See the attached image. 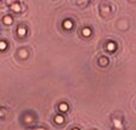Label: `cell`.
<instances>
[{"mask_svg": "<svg viewBox=\"0 0 136 130\" xmlns=\"http://www.w3.org/2000/svg\"><path fill=\"white\" fill-rule=\"evenodd\" d=\"M63 29H66V30H70L72 28H73V22L72 20H69V19H66V20H63Z\"/></svg>", "mask_w": 136, "mask_h": 130, "instance_id": "6da1fadb", "label": "cell"}, {"mask_svg": "<svg viewBox=\"0 0 136 130\" xmlns=\"http://www.w3.org/2000/svg\"><path fill=\"white\" fill-rule=\"evenodd\" d=\"M82 36H84V37H90V36H91V33H92V31H91V29H90V28H84V29H82Z\"/></svg>", "mask_w": 136, "mask_h": 130, "instance_id": "7a4b0ae2", "label": "cell"}, {"mask_svg": "<svg viewBox=\"0 0 136 130\" xmlns=\"http://www.w3.org/2000/svg\"><path fill=\"white\" fill-rule=\"evenodd\" d=\"M11 10L14 11V12H19V11H20V5H19L18 2H13V4L11 5Z\"/></svg>", "mask_w": 136, "mask_h": 130, "instance_id": "3957f363", "label": "cell"}, {"mask_svg": "<svg viewBox=\"0 0 136 130\" xmlns=\"http://www.w3.org/2000/svg\"><path fill=\"white\" fill-rule=\"evenodd\" d=\"M113 125L116 129H123V124L119 119H113Z\"/></svg>", "mask_w": 136, "mask_h": 130, "instance_id": "277c9868", "label": "cell"}, {"mask_svg": "<svg viewBox=\"0 0 136 130\" xmlns=\"http://www.w3.org/2000/svg\"><path fill=\"white\" fill-rule=\"evenodd\" d=\"M12 22H13L12 17H10V16H5V17H4V24H6V25H11Z\"/></svg>", "mask_w": 136, "mask_h": 130, "instance_id": "5b68a950", "label": "cell"}, {"mask_svg": "<svg viewBox=\"0 0 136 130\" xmlns=\"http://www.w3.org/2000/svg\"><path fill=\"white\" fill-rule=\"evenodd\" d=\"M106 49H107L109 51H113V50L116 49V44H115L113 42H109V43L106 44Z\"/></svg>", "mask_w": 136, "mask_h": 130, "instance_id": "8992f818", "label": "cell"}, {"mask_svg": "<svg viewBox=\"0 0 136 130\" xmlns=\"http://www.w3.org/2000/svg\"><path fill=\"white\" fill-rule=\"evenodd\" d=\"M55 123H57V124H62L63 122H65V118H63V116H55Z\"/></svg>", "mask_w": 136, "mask_h": 130, "instance_id": "52a82bcc", "label": "cell"}, {"mask_svg": "<svg viewBox=\"0 0 136 130\" xmlns=\"http://www.w3.org/2000/svg\"><path fill=\"white\" fill-rule=\"evenodd\" d=\"M59 110L62 111V112H66V111H68V105L65 104V103H61L60 106H59Z\"/></svg>", "mask_w": 136, "mask_h": 130, "instance_id": "ba28073f", "label": "cell"}, {"mask_svg": "<svg viewBox=\"0 0 136 130\" xmlns=\"http://www.w3.org/2000/svg\"><path fill=\"white\" fill-rule=\"evenodd\" d=\"M18 35H19L20 37L25 36V35H26V29H25V28H18Z\"/></svg>", "mask_w": 136, "mask_h": 130, "instance_id": "9c48e42d", "label": "cell"}, {"mask_svg": "<svg viewBox=\"0 0 136 130\" xmlns=\"http://www.w3.org/2000/svg\"><path fill=\"white\" fill-rule=\"evenodd\" d=\"M18 53H19V56L23 57V59H25V57L28 56V51H26L25 49H22V50H19Z\"/></svg>", "mask_w": 136, "mask_h": 130, "instance_id": "30bf717a", "label": "cell"}, {"mask_svg": "<svg viewBox=\"0 0 136 130\" xmlns=\"http://www.w3.org/2000/svg\"><path fill=\"white\" fill-rule=\"evenodd\" d=\"M99 63H100L102 66H107L109 60H107L106 57H100V59H99Z\"/></svg>", "mask_w": 136, "mask_h": 130, "instance_id": "8fae6325", "label": "cell"}, {"mask_svg": "<svg viewBox=\"0 0 136 130\" xmlns=\"http://www.w3.org/2000/svg\"><path fill=\"white\" fill-rule=\"evenodd\" d=\"M0 49H1V50H5V49H6V42H5V41H1V42H0Z\"/></svg>", "mask_w": 136, "mask_h": 130, "instance_id": "7c38bea8", "label": "cell"}, {"mask_svg": "<svg viewBox=\"0 0 136 130\" xmlns=\"http://www.w3.org/2000/svg\"><path fill=\"white\" fill-rule=\"evenodd\" d=\"M32 122V117L31 116H26L25 117V123H31Z\"/></svg>", "mask_w": 136, "mask_h": 130, "instance_id": "4fadbf2b", "label": "cell"}, {"mask_svg": "<svg viewBox=\"0 0 136 130\" xmlns=\"http://www.w3.org/2000/svg\"><path fill=\"white\" fill-rule=\"evenodd\" d=\"M5 116V109H1V117Z\"/></svg>", "mask_w": 136, "mask_h": 130, "instance_id": "5bb4252c", "label": "cell"}, {"mask_svg": "<svg viewBox=\"0 0 136 130\" xmlns=\"http://www.w3.org/2000/svg\"><path fill=\"white\" fill-rule=\"evenodd\" d=\"M37 130H45L44 128H39V129H37Z\"/></svg>", "mask_w": 136, "mask_h": 130, "instance_id": "9a60e30c", "label": "cell"}, {"mask_svg": "<svg viewBox=\"0 0 136 130\" xmlns=\"http://www.w3.org/2000/svg\"><path fill=\"white\" fill-rule=\"evenodd\" d=\"M72 130H80V129H78V128H74V129H72Z\"/></svg>", "mask_w": 136, "mask_h": 130, "instance_id": "2e32d148", "label": "cell"}]
</instances>
